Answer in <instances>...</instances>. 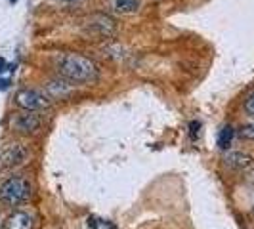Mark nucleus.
<instances>
[{"label":"nucleus","instance_id":"1","mask_svg":"<svg viewBox=\"0 0 254 229\" xmlns=\"http://www.w3.org/2000/svg\"><path fill=\"white\" fill-rule=\"evenodd\" d=\"M56 69L60 76L71 80L73 84H94L100 80V67L94 63L90 57H84L80 54L67 52L56 57Z\"/></svg>","mask_w":254,"mask_h":229},{"label":"nucleus","instance_id":"2","mask_svg":"<svg viewBox=\"0 0 254 229\" xmlns=\"http://www.w3.org/2000/svg\"><path fill=\"white\" fill-rule=\"evenodd\" d=\"M31 193H33V185L29 179L21 178V176H13L0 185V204L17 206V204L29 201Z\"/></svg>","mask_w":254,"mask_h":229},{"label":"nucleus","instance_id":"3","mask_svg":"<svg viewBox=\"0 0 254 229\" xmlns=\"http://www.w3.org/2000/svg\"><path fill=\"white\" fill-rule=\"evenodd\" d=\"M15 103H17L23 111H40V109L50 107L52 98L48 94L40 92V90L23 88L15 94Z\"/></svg>","mask_w":254,"mask_h":229},{"label":"nucleus","instance_id":"4","mask_svg":"<svg viewBox=\"0 0 254 229\" xmlns=\"http://www.w3.org/2000/svg\"><path fill=\"white\" fill-rule=\"evenodd\" d=\"M84 31L88 35H96L100 38L115 37L117 33V21L107 13H92L84 21Z\"/></svg>","mask_w":254,"mask_h":229},{"label":"nucleus","instance_id":"5","mask_svg":"<svg viewBox=\"0 0 254 229\" xmlns=\"http://www.w3.org/2000/svg\"><path fill=\"white\" fill-rule=\"evenodd\" d=\"M42 126V116L37 111H23L12 116V128L19 134H37Z\"/></svg>","mask_w":254,"mask_h":229},{"label":"nucleus","instance_id":"6","mask_svg":"<svg viewBox=\"0 0 254 229\" xmlns=\"http://www.w3.org/2000/svg\"><path fill=\"white\" fill-rule=\"evenodd\" d=\"M29 149H27L23 143H8L2 153H0V161L2 165L8 166V168H15V166L25 165L29 161Z\"/></svg>","mask_w":254,"mask_h":229},{"label":"nucleus","instance_id":"7","mask_svg":"<svg viewBox=\"0 0 254 229\" xmlns=\"http://www.w3.org/2000/svg\"><path fill=\"white\" fill-rule=\"evenodd\" d=\"M44 88H46V94H48L50 98H54V100H67V98L75 92L73 82L67 80V78H64V76L48 80V82L44 84Z\"/></svg>","mask_w":254,"mask_h":229},{"label":"nucleus","instance_id":"8","mask_svg":"<svg viewBox=\"0 0 254 229\" xmlns=\"http://www.w3.org/2000/svg\"><path fill=\"white\" fill-rule=\"evenodd\" d=\"M226 165L235 170L249 172V170H254V157L243 151H231L226 155Z\"/></svg>","mask_w":254,"mask_h":229},{"label":"nucleus","instance_id":"9","mask_svg":"<svg viewBox=\"0 0 254 229\" xmlns=\"http://www.w3.org/2000/svg\"><path fill=\"white\" fill-rule=\"evenodd\" d=\"M35 228V218L31 216L29 212L17 210L6 218L4 222V229H33Z\"/></svg>","mask_w":254,"mask_h":229},{"label":"nucleus","instance_id":"10","mask_svg":"<svg viewBox=\"0 0 254 229\" xmlns=\"http://www.w3.org/2000/svg\"><path fill=\"white\" fill-rule=\"evenodd\" d=\"M111 8H113L117 13L132 15V13L140 12L141 0H111Z\"/></svg>","mask_w":254,"mask_h":229},{"label":"nucleus","instance_id":"11","mask_svg":"<svg viewBox=\"0 0 254 229\" xmlns=\"http://www.w3.org/2000/svg\"><path fill=\"white\" fill-rule=\"evenodd\" d=\"M233 138H235V128L226 124V126L220 130V134H218V147L220 149H229L231 147V143H233Z\"/></svg>","mask_w":254,"mask_h":229},{"label":"nucleus","instance_id":"12","mask_svg":"<svg viewBox=\"0 0 254 229\" xmlns=\"http://www.w3.org/2000/svg\"><path fill=\"white\" fill-rule=\"evenodd\" d=\"M239 136H241L243 140H254V122L239 128Z\"/></svg>","mask_w":254,"mask_h":229},{"label":"nucleus","instance_id":"13","mask_svg":"<svg viewBox=\"0 0 254 229\" xmlns=\"http://www.w3.org/2000/svg\"><path fill=\"white\" fill-rule=\"evenodd\" d=\"M245 113L249 116H254V92H251L249 98L245 100Z\"/></svg>","mask_w":254,"mask_h":229},{"label":"nucleus","instance_id":"14","mask_svg":"<svg viewBox=\"0 0 254 229\" xmlns=\"http://www.w3.org/2000/svg\"><path fill=\"white\" fill-rule=\"evenodd\" d=\"M199 132H201V122H197V120L190 122V138L191 140H197Z\"/></svg>","mask_w":254,"mask_h":229},{"label":"nucleus","instance_id":"15","mask_svg":"<svg viewBox=\"0 0 254 229\" xmlns=\"http://www.w3.org/2000/svg\"><path fill=\"white\" fill-rule=\"evenodd\" d=\"M100 229H117L113 222H107V220H100Z\"/></svg>","mask_w":254,"mask_h":229},{"label":"nucleus","instance_id":"16","mask_svg":"<svg viewBox=\"0 0 254 229\" xmlns=\"http://www.w3.org/2000/svg\"><path fill=\"white\" fill-rule=\"evenodd\" d=\"M88 229H100V220L98 218H88Z\"/></svg>","mask_w":254,"mask_h":229},{"label":"nucleus","instance_id":"17","mask_svg":"<svg viewBox=\"0 0 254 229\" xmlns=\"http://www.w3.org/2000/svg\"><path fill=\"white\" fill-rule=\"evenodd\" d=\"M8 80H0V90H8Z\"/></svg>","mask_w":254,"mask_h":229},{"label":"nucleus","instance_id":"18","mask_svg":"<svg viewBox=\"0 0 254 229\" xmlns=\"http://www.w3.org/2000/svg\"><path fill=\"white\" fill-rule=\"evenodd\" d=\"M6 67H8V65H6V61L0 57V73H2V71H6Z\"/></svg>","mask_w":254,"mask_h":229},{"label":"nucleus","instance_id":"19","mask_svg":"<svg viewBox=\"0 0 254 229\" xmlns=\"http://www.w3.org/2000/svg\"><path fill=\"white\" fill-rule=\"evenodd\" d=\"M64 2H75V0H64Z\"/></svg>","mask_w":254,"mask_h":229},{"label":"nucleus","instance_id":"20","mask_svg":"<svg viewBox=\"0 0 254 229\" xmlns=\"http://www.w3.org/2000/svg\"><path fill=\"white\" fill-rule=\"evenodd\" d=\"M10 2H12V4H15V2H17V0H10Z\"/></svg>","mask_w":254,"mask_h":229}]
</instances>
